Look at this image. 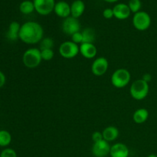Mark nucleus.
<instances>
[{
    "instance_id": "6ab92c4d",
    "label": "nucleus",
    "mask_w": 157,
    "mask_h": 157,
    "mask_svg": "<svg viewBox=\"0 0 157 157\" xmlns=\"http://www.w3.org/2000/svg\"><path fill=\"white\" fill-rule=\"evenodd\" d=\"M19 10L24 15H29V14L32 13L35 10L34 2L30 0H25V1L21 2L19 6Z\"/></svg>"
},
{
    "instance_id": "dca6fc26",
    "label": "nucleus",
    "mask_w": 157,
    "mask_h": 157,
    "mask_svg": "<svg viewBox=\"0 0 157 157\" xmlns=\"http://www.w3.org/2000/svg\"><path fill=\"white\" fill-rule=\"evenodd\" d=\"M21 29V25L17 21H12L10 23L9 26L6 36L7 38L10 41H16L19 38V32Z\"/></svg>"
},
{
    "instance_id": "7c9ffc66",
    "label": "nucleus",
    "mask_w": 157,
    "mask_h": 157,
    "mask_svg": "<svg viewBox=\"0 0 157 157\" xmlns=\"http://www.w3.org/2000/svg\"><path fill=\"white\" fill-rule=\"evenodd\" d=\"M104 1L107 2H110V3H113V2H117L118 0H104Z\"/></svg>"
},
{
    "instance_id": "b1692460",
    "label": "nucleus",
    "mask_w": 157,
    "mask_h": 157,
    "mask_svg": "<svg viewBox=\"0 0 157 157\" xmlns=\"http://www.w3.org/2000/svg\"><path fill=\"white\" fill-rule=\"evenodd\" d=\"M41 56L44 61H50L54 58L55 53L52 49H44L41 50Z\"/></svg>"
},
{
    "instance_id": "0eeeda50",
    "label": "nucleus",
    "mask_w": 157,
    "mask_h": 157,
    "mask_svg": "<svg viewBox=\"0 0 157 157\" xmlns=\"http://www.w3.org/2000/svg\"><path fill=\"white\" fill-rule=\"evenodd\" d=\"M35 9L41 15H48L54 11L55 0H33Z\"/></svg>"
},
{
    "instance_id": "6e6552de",
    "label": "nucleus",
    "mask_w": 157,
    "mask_h": 157,
    "mask_svg": "<svg viewBox=\"0 0 157 157\" xmlns=\"http://www.w3.org/2000/svg\"><path fill=\"white\" fill-rule=\"evenodd\" d=\"M61 28H62V31L64 33L71 36L76 32H80L81 25H80V21H78V18L69 16L64 18L62 22Z\"/></svg>"
},
{
    "instance_id": "393cba45",
    "label": "nucleus",
    "mask_w": 157,
    "mask_h": 157,
    "mask_svg": "<svg viewBox=\"0 0 157 157\" xmlns=\"http://www.w3.org/2000/svg\"><path fill=\"white\" fill-rule=\"evenodd\" d=\"M0 157H17V153L13 149L6 148L1 152Z\"/></svg>"
},
{
    "instance_id": "cd10ccee",
    "label": "nucleus",
    "mask_w": 157,
    "mask_h": 157,
    "mask_svg": "<svg viewBox=\"0 0 157 157\" xmlns=\"http://www.w3.org/2000/svg\"><path fill=\"white\" fill-rule=\"evenodd\" d=\"M92 140H93L94 143L99 142V141L104 140V137H103V134L101 132L96 131L92 134Z\"/></svg>"
},
{
    "instance_id": "7ed1b4c3",
    "label": "nucleus",
    "mask_w": 157,
    "mask_h": 157,
    "mask_svg": "<svg viewBox=\"0 0 157 157\" xmlns=\"http://www.w3.org/2000/svg\"><path fill=\"white\" fill-rule=\"evenodd\" d=\"M41 50L35 48H32L25 52L22 56L23 64L28 68H35L41 62Z\"/></svg>"
},
{
    "instance_id": "f3484780",
    "label": "nucleus",
    "mask_w": 157,
    "mask_h": 157,
    "mask_svg": "<svg viewBox=\"0 0 157 157\" xmlns=\"http://www.w3.org/2000/svg\"><path fill=\"white\" fill-rule=\"evenodd\" d=\"M103 137L107 142H112L115 140L119 136V130L116 127L113 126H110L107 127L103 130L102 132Z\"/></svg>"
},
{
    "instance_id": "bb28decb",
    "label": "nucleus",
    "mask_w": 157,
    "mask_h": 157,
    "mask_svg": "<svg viewBox=\"0 0 157 157\" xmlns=\"http://www.w3.org/2000/svg\"><path fill=\"white\" fill-rule=\"evenodd\" d=\"M103 15L105 18L107 19H110L113 17H114L113 15V9H110V8H107V9H105L103 12Z\"/></svg>"
},
{
    "instance_id": "4468645a",
    "label": "nucleus",
    "mask_w": 157,
    "mask_h": 157,
    "mask_svg": "<svg viewBox=\"0 0 157 157\" xmlns=\"http://www.w3.org/2000/svg\"><path fill=\"white\" fill-rule=\"evenodd\" d=\"M54 12L61 18H66L71 15V6L64 1H59L55 3Z\"/></svg>"
},
{
    "instance_id": "2eb2a0df",
    "label": "nucleus",
    "mask_w": 157,
    "mask_h": 157,
    "mask_svg": "<svg viewBox=\"0 0 157 157\" xmlns=\"http://www.w3.org/2000/svg\"><path fill=\"white\" fill-rule=\"evenodd\" d=\"M85 10V4L82 0H75L71 5V15L74 18H78L83 15Z\"/></svg>"
},
{
    "instance_id": "9b49d317",
    "label": "nucleus",
    "mask_w": 157,
    "mask_h": 157,
    "mask_svg": "<svg viewBox=\"0 0 157 157\" xmlns=\"http://www.w3.org/2000/svg\"><path fill=\"white\" fill-rule=\"evenodd\" d=\"M113 15L116 18L120 20L127 19L130 15L131 11L128 5L125 3H118L113 8Z\"/></svg>"
},
{
    "instance_id": "2f4dec72",
    "label": "nucleus",
    "mask_w": 157,
    "mask_h": 157,
    "mask_svg": "<svg viewBox=\"0 0 157 157\" xmlns=\"http://www.w3.org/2000/svg\"><path fill=\"white\" fill-rule=\"evenodd\" d=\"M147 157H157V156H156V155H155V154H150V155H149V156Z\"/></svg>"
},
{
    "instance_id": "39448f33",
    "label": "nucleus",
    "mask_w": 157,
    "mask_h": 157,
    "mask_svg": "<svg viewBox=\"0 0 157 157\" xmlns=\"http://www.w3.org/2000/svg\"><path fill=\"white\" fill-rule=\"evenodd\" d=\"M133 25L139 31H146L151 25V18L147 12L140 11L133 17Z\"/></svg>"
},
{
    "instance_id": "c85d7f7f",
    "label": "nucleus",
    "mask_w": 157,
    "mask_h": 157,
    "mask_svg": "<svg viewBox=\"0 0 157 157\" xmlns=\"http://www.w3.org/2000/svg\"><path fill=\"white\" fill-rule=\"evenodd\" d=\"M6 75H4L2 71H0V88L2 87L3 86L5 85L6 84Z\"/></svg>"
},
{
    "instance_id": "5701e85b",
    "label": "nucleus",
    "mask_w": 157,
    "mask_h": 157,
    "mask_svg": "<svg viewBox=\"0 0 157 157\" xmlns=\"http://www.w3.org/2000/svg\"><path fill=\"white\" fill-rule=\"evenodd\" d=\"M128 6L131 12L135 14L140 12L142 4H141L140 0H130L128 2Z\"/></svg>"
},
{
    "instance_id": "4be33fe9",
    "label": "nucleus",
    "mask_w": 157,
    "mask_h": 157,
    "mask_svg": "<svg viewBox=\"0 0 157 157\" xmlns=\"http://www.w3.org/2000/svg\"><path fill=\"white\" fill-rule=\"evenodd\" d=\"M54 47V41L51 38H44L40 41V50L52 49Z\"/></svg>"
},
{
    "instance_id": "9d476101",
    "label": "nucleus",
    "mask_w": 157,
    "mask_h": 157,
    "mask_svg": "<svg viewBox=\"0 0 157 157\" xmlns=\"http://www.w3.org/2000/svg\"><path fill=\"white\" fill-rule=\"evenodd\" d=\"M109 62L107 58L100 57L94 61L91 65L92 73L96 76H102L107 72L108 69Z\"/></svg>"
},
{
    "instance_id": "f257e3e1",
    "label": "nucleus",
    "mask_w": 157,
    "mask_h": 157,
    "mask_svg": "<svg viewBox=\"0 0 157 157\" xmlns=\"http://www.w3.org/2000/svg\"><path fill=\"white\" fill-rule=\"evenodd\" d=\"M44 30L39 23L35 21H27L21 25L19 38L25 44H34L43 39Z\"/></svg>"
},
{
    "instance_id": "20e7f679",
    "label": "nucleus",
    "mask_w": 157,
    "mask_h": 157,
    "mask_svg": "<svg viewBox=\"0 0 157 157\" xmlns=\"http://www.w3.org/2000/svg\"><path fill=\"white\" fill-rule=\"evenodd\" d=\"M131 79L129 71L124 68H120L115 71L111 76V83L117 88H123L128 85Z\"/></svg>"
},
{
    "instance_id": "a211bd4d",
    "label": "nucleus",
    "mask_w": 157,
    "mask_h": 157,
    "mask_svg": "<svg viewBox=\"0 0 157 157\" xmlns=\"http://www.w3.org/2000/svg\"><path fill=\"white\" fill-rule=\"evenodd\" d=\"M149 117V112L147 109L145 108H140L137 109L134 112L133 116V121L136 124H144L147 121Z\"/></svg>"
},
{
    "instance_id": "412c9836",
    "label": "nucleus",
    "mask_w": 157,
    "mask_h": 157,
    "mask_svg": "<svg viewBox=\"0 0 157 157\" xmlns=\"http://www.w3.org/2000/svg\"><path fill=\"white\" fill-rule=\"evenodd\" d=\"M12 142V135L7 130H0V147H7Z\"/></svg>"
},
{
    "instance_id": "1a4fd4ad",
    "label": "nucleus",
    "mask_w": 157,
    "mask_h": 157,
    "mask_svg": "<svg viewBox=\"0 0 157 157\" xmlns=\"http://www.w3.org/2000/svg\"><path fill=\"white\" fill-rule=\"evenodd\" d=\"M110 146L109 142L105 140L99 141V142L94 143L92 147V153L95 157H106L110 154Z\"/></svg>"
},
{
    "instance_id": "423d86ee",
    "label": "nucleus",
    "mask_w": 157,
    "mask_h": 157,
    "mask_svg": "<svg viewBox=\"0 0 157 157\" xmlns=\"http://www.w3.org/2000/svg\"><path fill=\"white\" fill-rule=\"evenodd\" d=\"M80 52V47L71 41L63 42L59 47V54L61 57L71 59L76 57Z\"/></svg>"
},
{
    "instance_id": "ddd939ff",
    "label": "nucleus",
    "mask_w": 157,
    "mask_h": 157,
    "mask_svg": "<svg viewBox=\"0 0 157 157\" xmlns=\"http://www.w3.org/2000/svg\"><path fill=\"white\" fill-rule=\"evenodd\" d=\"M79 47L81 55L87 59L94 58L98 53V49L96 46L92 43H82Z\"/></svg>"
},
{
    "instance_id": "f8f14e48",
    "label": "nucleus",
    "mask_w": 157,
    "mask_h": 157,
    "mask_svg": "<svg viewBox=\"0 0 157 157\" xmlns=\"http://www.w3.org/2000/svg\"><path fill=\"white\" fill-rule=\"evenodd\" d=\"M129 153L130 151L128 147L121 143L113 144L110 147V156L111 157H128Z\"/></svg>"
},
{
    "instance_id": "c756f323",
    "label": "nucleus",
    "mask_w": 157,
    "mask_h": 157,
    "mask_svg": "<svg viewBox=\"0 0 157 157\" xmlns=\"http://www.w3.org/2000/svg\"><path fill=\"white\" fill-rule=\"evenodd\" d=\"M142 79L144 80V81H145L146 82L149 83L150 81H151L152 76L150 75V74H145V75H144V76H143Z\"/></svg>"
},
{
    "instance_id": "aec40b11",
    "label": "nucleus",
    "mask_w": 157,
    "mask_h": 157,
    "mask_svg": "<svg viewBox=\"0 0 157 157\" xmlns=\"http://www.w3.org/2000/svg\"><path fill=\"white\" fill-rule=\"evenodd\" d=\"M83 36V43H92L95 40V32L90 28L84 29L83 32H81Z\"/></svg>"
},
{
    "instance_id": "f03ea898",
    "label": "nucleus",
    "mask_w": 157,
    "mask_h": 157,
    "mask_svg": "<svg viewBox=\"0 0 157 157\" xmlns=\"http://www.w3.org/2000/svg\"><path fill=\"white\" fill-rule=\"evenodd\" d=\"M149 90L150 87L148 83L143 79H138L131 84L130 92L133 99L141 101L147 98L149 94Z\"/></svg>"
},
{
    "instance_id": "a878e982",
    "label": "nucleus",
    "mask_w": 157,
    "mask_h": 157,
    "mask_svg": "<svg viewBox=\"0 0 157 157\" xmlns=\"http://www.w3.org/2000/svg\"><path fill=\"white\" fill-rule=\"evenodd\" d=\"M71 41L75 44H82L83 43V36L81 32H78L71 35Z\"/></svg>"
}]
</instances>
